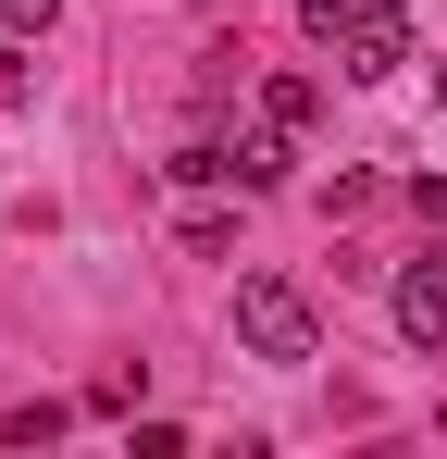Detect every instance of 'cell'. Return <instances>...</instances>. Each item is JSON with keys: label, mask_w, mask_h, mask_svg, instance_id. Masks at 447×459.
<instances>
[{"label": "cell", "mask_w": 447, "mask_h": 459, "mask_svg": "<svg viewBox=\"0 0 447 459\" xmlns=\"http://www.w3.org/2000/svg\"><path fill=\"white\" fill-rule=\"evenodd\" d=\"M298 25H311V38H323V50H336L348 75H398V63L423 50L398 0H298Z\"/></svg>", "instance_id": "1"}, {"label": "cell", "mask_w": 447, "mask_h": 459, "mask_svg": "<svg viewBox=\"0 0 447 459\" xmlns=\"http://www.w3.org/2000/svg\"><path fill=\"white\" fill-rule=\"evenodd\" d=\"M236 348H249V360H274V373H298V360L323 348V310L298 299L286 273H249V286H236Z\"/></svg>", "instance_id": "2"}, {"label": "cell", "mask_w": 447, "mask_h": 459, "mask_svg": "<svg viewBox=\"0 0 447 459\" xmlns=\"http://www.w3.org/2000/svg\"><path fill=\"white\" fill-rule=\"evenodd\" d=\"M398 335L410 348H447V261H410L398 273Z\"/></svg>", "instance_id": "3"}, {"label": "cell", "mask_w": 447, "mask_h": 459, "mask_svg": "<svg viewBox=\"0 0 447 459\" xmlns=\"http://www.w3.org/2000/svg\"><path fill=\"white\" fill-rule=\"evenodd\" d=\"M224 186H286V125H274V112L224 137Z\"/></svg>", "instance_id": "4"}, {"label": "cell", "mask_w": 447, "mask_h": 459, "mask_svg": "<svg viewBox=\"0 0 447 459\" xmlns=\"http://www.w3.org/2000/svg\"><path fill=\"white\" fill-rule=\"evenodd\" d=\"M74 410L63 397H25V410H0V447H50V435H63Z\"/></svg>", "instance_id": "5"}, {"label": "cell", "mask_w": 447, "mask_h": 459, "mask_svg": "<svg viewBox=\"0 0 447 459\" xmlns=\"http://www.w3.org/2000/svg\"><path fill=\"white\" fill-rule=\"evenodd\" d=\"M261 112H274V125H286V137H298V125L323 112V87H311V75H261Z\"/></svg>", "instance_id": "6"}, {"label": "cell", "mask_w": 447, "mask_h": 459, "mask_svg": "<svg viewBox=\"0 0 447 459\" xmlns=\"http://www.w3.org/2000/svg\"><path fill=\"white\" fill-rule=\"evenodd\" d=\"M174 186H224V137H187L174 150Z\"/></svg>", "instance_id": "7"}, {"label": "cell", "mask_w": 447, "mask_h": 459, "mask_svg": "<svg viewBox=\"0 0 447 459\" xmlns=\"http://www.w3.org/2000/svg\"><path fill=\"white\" fill-rule=\"evenodd\" d=\"M0 25H13V38H50V25H63V0H0Z\"/></svg>", "instance_id": "8"}, {"label": "cell", "mask_w": 447, "mask_h": 459, "mask_svg": "<svg viewBox=\"0 0 447 459\" xmlns=\"http://www.w3.org/2000/svg\"><path fill=\"white\" fill-rule=\"evenodd\" d=\"M435 112H447V63H435Z\"/></svg>", "instance_id": "9"}]
</instances>
